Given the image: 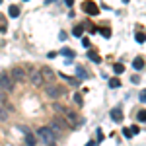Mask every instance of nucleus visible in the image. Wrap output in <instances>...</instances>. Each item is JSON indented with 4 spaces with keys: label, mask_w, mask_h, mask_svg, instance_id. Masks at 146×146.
Returning <instances> with one entry per match:
<instances>
[{
    "label": "nucleus",
    "mask_w": 146,
    "mask_h": 146,
    "mask_svg": "<svg viewBox=\"0 0 146 146\" xmlns=\"http://www.w3.org/2000/svg\"><path fill=\"white\" fill-rule=\"evenodd\" d=\"M6 119H8V111H6L4 105L0 103V121H6Z\"/></svg>",
    "instance_id": "obj_21"
},
{
    "label": "nucleus",
    "mask_w": 146,
    "mask_h": 146,
    "mask_svg": "<svg viewBox=\"0 0 146 146\" xmlns=\"http://www.w3.org/2000/svg\"><path fill=\"white\" fill-rule=\"evenodd\" d=\"M0 103H2V105L8 103V96H6V92L2 90V88H0Z\"/></svg>",
    "instance_id": "obj_23"
},
{
    "label": "nucleus",
    "mask_w": 146,
    "mask_h": 146,
    "mask_svg": "<svg viewBox=\"0 0 146 146\" xmlns=\"http://www.w3.org/2000/svg\"><path fill=\"white\" fill-rule=\"evenodd\" d=\"M123 2H125V4H127V2H129V0H123Z\"/></svg>",
    "instance_id": "obj_34"
},
{
    "label": "nucleus",
    "mask_w": 146,
    "mask_h": 146,
    "mask_svg": "<svg viewBox=\"0 0 146 146\" xmlns=\"http://www.w3.org/2000/svg\"><path fill=\"white\" fill-rule=\"evenodd\" d=\"M37 136L45 146H56V135L49 129V127H39L37 129Z\"/></svg>",
    "instance_id": "obj_1"
},
{
    "label": "nucleus",
    "mask_w": 146,
    "mask_h": 146,
    "mask_svg": "<svg viewBox=\"0 0 146 146\" xmlns=\"http://www.w3.org/2000/svg\"><path fill=\"white\" fill-rule=\"evenodd\" d=\"M138 98H140V101H142V103H146V90L140 92V96H138Z\"/></svg>",
    "instance_id": "obj_29"
},
{
    "label": "nucleus",
    "mask_w": 146,
    "mask_h": 146,
    "mask_svg": "<svg viewBox=\"0 0 146 146\" xmlns=\"http://www.w3.org/2000/svg\"><path fill=\"white\" fill-rule=\"evenodd\" d=\"M53 109H55L56 113H60L62 117H66V121H70V125L74 127V121H76V117H74V111H70V109L62 107V105H58V103H55V105H53Z\"/></svg>",
    "instance_id": "obj_3"
},
{
    "label": "nucleus",
    "mask_w": 146,
    "mask_h": 146,
    "mask_svg": "<svg viewBox=\"0 0 146 146\" xmlns=\"http://www.w3.org/2000/svg\"><path fill=\"white\" fill-rule=\"evenodd\" d=\"M8 16H10V18H18V16H20V8H18L16 4H12L10 8H8Z\"/></svg>",
    "instance_id": "obj_14"
},
{
    "label": "nucleus",
    "mask_w": 146,
    "mask_h": 146,
    "mask_svg": "<svg viewBox=\"0 0 146 146\" xmlns=\"http://www.w3.org/2000/svg\"><path fill=\"white\" fill-rule=\"evenodd\" d=\"M64 4H66V6H72V4H74V0H64Z\"/></svg>",
    "instance_id": "obj_32"
},
{
    "label": "nucleus",
    "mask_w": 146,
    "mask_h": 146,
    "mask_svg": "<svg viewBox=\"0 0 146 146\" xmlns=\"http://www.w3.org/2000/svg\"><path fill=\"white\" fill-rule=\"evenodd\" d=\"M47 2H55V0H47Z\"/></svg>",
    "instance_id": "obj_33"
},
{
    "label": "nucleus",
    "mask_w": 146,
    "mask_h": 146,
    "mask_svg": "<svg viewBox=\"0 0 146 146\" xmlns=\"http://www.w3.org/2000/svg\"><path fill=\"white\" fill-rule=\"evenodd\" d=\"M0 88L6 92V94H10L14 90V78H12L10 74H6V72L0 74Z\"/></svg>",
    "instance_id": "obj_2"
},
{
    "label": "nucleus",
    "mask_w": 146,
    "mask_h": 146,
    "mask_svg": "<svg viewBox=\"0 0 146 146\" xmlns=\"http://www.w3.org/2000/svg\"><path fill=\"white\" fill-rule=\"evenodd\" d=\"M121 86V80L119 78H111L109 80V88H119Z\"/></svg>",
    "instance_id": "obj_24"
},
{
    "label": "nucleus",
    "mask_w": 146,
    "mask_h": 146,
    "mask_svg": "<svg viewBox=\"0 0 146 146\" xmlns=\"http://www.w3.org/2000/svg\"><path fill=\"white\" fill-rule=\"evenodd\" d=\"M88 58H92L94 62H101L100 55H98V53H94V51H90V53H88Z\"/></svg>",
    "instance_id": "obj_22"
},
{
    "label": "nucleus",
    "mask_w": 146,
    "mask_h": 146,
    "mask_svg": "<svg viewBox=\"0 0 146 146\" xmlns=\"http://www.w3.org/2000/svg\"><path fill=\"white\" fill-rule=\"evenodd\" d=\"M45 92H47V96H49V98H60V96L64 94L62 88H60V86H55V84H49V86L45 88Z\"/></svg>",
    "instance_id": "obj_5"
},
{
    "label": "nucleus",
    "mask_w": 146,
    "mask_h": 146,
    "mask_svg": "<svg viewBox=\"0 0 146 146\" xmlns=\"http://www.w3.org/2000/svg\"><path fill=\"white\" fill-rule=\"evenodd\" d=\"M136 119H138V121H142V123H146V109H140L138 115H136Z\"/></svg>",
    "instance_id": "obj_25"
},
{
    "label": "nucleus",
    "mask_w": 146,
    "mask_h": 146,
    "mask_svg": "<svg viewBox=\"0 0 146 146\" xmlns=\"http://www.w3.org/2000/svg\"><path fill=\"white\" fill-rule=\"evenodd\" d=\"M113 72H115V74H123L125 72V64L123 62H115V64H113Z\"/></svg>",
    "instance_id": "obj_15"
},
{
    "label": "nucleus",
    "mask_w": 146,
    "mask_h": 146,
    "mask_svg": "<svg viewBox=\"0 0 146 146\" xmlns=\"http://www.w3.org/2000/svg\"><path fill=\"white\" fill-rule=\"evenodd\" d=\"M56 55H58V53H55V51H51V53H49V55H47V56H49V58H55Z\"/></svg>",
    "instance_id": "obj_31"
},
{
    "label": "nucleus",
    "mask_w": 146,
    "mask_h": 146,
    "mask_svg": "<svg viewBox=\"0 0 146 146\" xmlns=\"http://www.w3.org/2000/svg\"><path fill=\"white\" fill-rule=\"evenodd\" d=\"M72 100H74V103H76V105H82V103H84L82 94H74V96H72Z\"/></svg>",
    "instance_id": "obj_20"
},
{
    "label": "nucleus",
    "mask_w": 146,
    "mask_h": 146,
    "mask_svg": "<svg viewBox=\"0 0 146 146\" xmlns=\"http://www.w3.org/2000/svg\"><path fill=\"white\" fill-rule=\"evenodd\" d=\"M131 131H133V135H138V133H140V129H138V125H133V127H131Z\"/></svg>",
    "instance_id": "obj_28"
},
{
    "label": "nucleus",
    "mask_w": 146,
    "mask_h": 146,
    "mask_svg": "<svg viewBox=\"0 0 146 146\" xmlns=\"http://www.w3.org/2000/svg\"><path fill=\"white\" fill-rule=\"evenodd\" d=\"M29 78H31V82H33L35 86H43V74H41V70H33L31 74H29Z\"/></svg>",
    "instance_id": "obj_7"
},
{
    "label": "nucleus",
    "mask_w": 146,
    "mask_h": 146,
    "mask_svg": "<svg viewBox=\"0 0 146 146\" xmlns=\"http://www.w3.org/2000/svg\"><path fill=\"white\" fill-rule=\"evenodd\" d=\"M72 35H74V37H82V35H84V27H82V25L74 27V29H72Z\"/></svg>",
    "instance_id": "obj_19"
},
{
    "label": "nucleus",
    "mask_w": 146,
    "mask_h": 146,
    "mask_svg": "<svg viewBox=\"0 0 146 146\" xmlns=\"http://www.w3.org/2000/svg\"><path fill=\"white\" fill-rule=\"evenodd\" d=\"M23 131H25V129H23ZM25 144H27V146H35V144H37V138H35L29 131H25Z\"/></svg>",
    "instance_id": "obj_10"
},
{
    "label": "nucleus",
    "mask_w": 146,
    "mask_h": 146,
    "mask_svg": "<svg viewBox=\"0 0 146 146\" xmlns=\"http://www.w3.org/2000/svg\"><path fill=\"white\" fill-rule=\"evenodd\" d=\"M58 55H64V56H70V58H74V56H76V53H74L72 49H68V47H62V49L58 51Z\"/></svg>",
    "instance_id": "obj_13"
},
{
    "label": "nucleus",
    "mask_w": 146,
    "mask_h": 146,
    "mask_svg": "<svg viewBox=\"0 0 146 146\" xmlns=\"http://www.w3.org/2000/svg\"><path fill=\"white\" fill-rule=\"evenodd\" d=\"M98 31H100L105 39H109V37H111V29H109L107 25H100V27H98Z\"/></svg>",
    "instance_id": "obj_12"
},
{
    "label": "nucleus",
    "mask_w": 146,
    "mask_h": 146,
    "mask_svg": "<svg viewBox=\"0 0 146 146\" xmlns=\"http://www.w3.org/2000/svg\"><path fill=\"white\" fill-rule=\"evenodd\" d=\"M82 10L86 12L88 16H98V14H100V8H98V4H96V2H92V0H86V2L82 4Z\"/></svg>",
    "instance_id": "obj_4"
},
{
    "label": "nucleus",
    "mask_w": 146,
    "mask_h": 146,
    "mask_svg": "<svg viewBox=\"0 0 146 146\" xmlns=\"http://www.w3.org/2000/svg\"><path fill=\"white\" fill-rule=\"evenodd\" d=\"M41 74H43V80L45 82H53V78H55V72L51 70V68H41Z\"/></svg>",
    "instance_id": "obj_9"
},
{
    "label": "nucleus",
    "mask_w": 146,
    "mask_h": 146,
    "mask_svg": "<svg viewBox=\"0 0 146 146\" xmlns=\"http://www.w3.org/2000/svg\"><path fill=\"white\" fill-rule=\"evenodd\" d=\"M82 45L86 47V49H90V45H92V43H90V39H88V37H84V39H82Z\"/></svg>",
    "instance_id": "obj_27"
},
{
    "label": "nucleus",
    "mask_w": 146,
    "mask_h": 146,
    "mask_svg": "<svg viewBox=\"0 0 146 146\" xmlns=\"http://www.w3.org/2000/svg\"><path fill=\"white\" fill-rule=\"evenodd\" d=\"M76 72H78V78H88V76H90V74H88V72H86V70H84V68L82 66H76Z\"/></svg>",
    "instance_id": "obj_18"
},
{
    "label": "nucleus",
    "mask_w": 146,
    "mask_h": 146,
    "mask_svg": "<svg viewBox=\"0 0 146 146\" xmlns=\"http://www.w3.org/2000/svg\"><path fill=\"white\" fill-rule=\"evenodd\" d=\"M0 4H2V0H0Z\"/></svg>",
    "instance_id": "obj_35"
},
{
    "label": "nucleus",
    "mask_w": 146,
    "mask_h": 146,
    "mask_svg": "<svg viewBox=\"0 0 146 146\" xmlns=\"http://www.w3.org/2000/svg\"><path fill=\"white\" fill-rule=\"evenodd\" d=\"M133 66H135V70H140V68H144V60H142L140 56H136L135 60H133Z\"/></svg>",
    "instance_id": "obj_17"
},
{
    "label": "nucleus",
    "mask_w": 146,
    "mask_h": 146,
    "mask_svg": "<svg viewBox=\"0 0 146 146\" xmlns=\"http://www.w3.org/2000/svg\"><path fill=\"white\" fill-rule=\"evenodd\" d=\"M131 80H133V84H138V82H140V76H136V74H135Z\"/></svg>",
    "instance_id": "obj_30"
},
{
    "label": "nucleus",
    "mask_w": 146,
    "mask_h": 146,
    "mask_svg": "<svg viewBox=\"0 0 146 146\" xmlns=\"http://www.w3.org/2000/svg\"><path fill=\"white\" fill-rule=\"evenodd\" d=\"M135 39H136V43H144L146 41V33L142 31V29H136L135 31Z\"/></svg>",
    "instance_id": "obj_11"
},
{
    "label": "nucleus",
    "mask_w": 146,
    "mask_h": 146,
    "mask_svg": "<svg viewBox=\"0 0 146 146\" xmlns=\"http://www.w3.org/2000/svg\"><path fill=\"white\" fill-rule=\"evenodd\" d=\"M111 119L115 123H121V121H123V111H121V107H113L111 109Z\"/></svg>",
    "instance_id": "obj_8"
},
{
    "label": "nucleus",
    "mask_w": 146,
    "mask_h": 146,
    "mask_svg": "<svg viewBox=\"0 0 146 146\" xmlns=\"http://www.w3.org/2000/svg\"><path fill=\"white\" fill-rule=\"evenodd\" d=\"M25 2H27V0H25Z\"/></svg>",
    "instance_id": "obj_36"
},
{
    "label": "nucleus",
    "mask_w": 146,
    "mask_h": 146,
    "mask_svg": "<svg viewBox=\"0 0 146 146\" xmlns=\"http://www.w3.org/2000/svg\"><path fill=\"white\" fill-rule=\"evenodd\" d=\"M8 31V23H6V18L0 14V33H6Z\"/></svg>",
    "instance_id": "obj_16"
},
{
    "label": "nucleus",
    "mask_w": 146,
    "mask_h": 146,
    "mask_svg": "<svg viewBox=\"0 0 146 146\" xmlns=\"http://www.w3.org/2000/svg\"><path fill=\"white\" fill-rule=\"evenodd\" d=\"M14 80H18V82H23V80H27V74H25V70L22 66H14L12 68V74H10Z\"/></svg>",
    "instance_id": "obj_6"
},
{
    "label": "nucleus",
    "mask_w": 146,
    "mask_h": 146,
    "mask_svg": "<svg viewBox=\"0 0 146 146\" xmlns=\"http://www.w3.org/2000/svg\"><path fill=\"white\" fill-rule=\"evenodd\" d=\"M123 135H125V138H133V136H135V135H133V131H131V127H125Z\"/></svg>",
    "instance_id": "obj_26"
}]
</instances>
